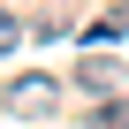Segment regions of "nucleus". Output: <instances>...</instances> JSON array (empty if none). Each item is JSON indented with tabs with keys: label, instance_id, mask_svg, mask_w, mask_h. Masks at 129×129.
Returning a JSON list of instances; mask_svg holds the SVG:
<instances>
[{
	"label": "nucleus",
	"instance_id": "f257e3e1",
	"mask_svg": "<svg viewBox=\"0 0 129 129\" xmlns=\"http://www.w3.org/2000/svg\"><path fill=\"white\" fill-rule=\"evenodd\" d=\"M61 106V76H15L8 84V114L15 121H38V114H53Z\"/></svg>",
	"mask_w": 129,
	"mask_h": 129
},
{
	"label": "nucleus",
	"instance_id": "f03ea898",
	"mask_svg": "<svg viewBox=\"0 0 129 129\" xmlns=\"http://www.w3.org/2000/svg\"><path fill=\"white\" fill-rule=\"evenodd\" d=\"M76 84H84V91H99V99H114V84H121V61H99V53H91L84 69H76Z\"/></svg>",
	"mask_w": 129,
	"mask_h": 129
},
{
	"label": "nucleus",
	"instance_id": "7ed1b4c3",
	"mask_svg": "<svg viewBox=\"0 0 129 129\" xmlns=\"http://www.w3.org/2000/svg\"><path fill=\"white\" fill-rule=\"evenodd\" d=\"M106 38H129V0H121V8H114L99 30H91V46H106Z\"/></svg>",
	"mask_w": 129,
	"mask_h": 129
},
{
	"label": "nucleus",
	"instance_id": "20e7f679",
	"mask_svg": "<svg viewBox=\"0 0 129 129\" xmlns=\"http://www.w3.org/2000/svg\"><path fill=\"white\" fill-rule=\"evenodd\" d=\"M91 129H129V99H99V121Z\"/></svg>",
	"mask_w": 129,
	"mask_h": 129
},
{
	"label": "nucleus",
	"instance_id": "39448f33",
	"mask_svg": "<svg viewBox=\"0 0 129 129\" xmlns=\"http://www.w3.org/2000/svg\"><path fill=\"white\" fill-rule=\"evenodd\" d=\"M30 38H46V46H53V38H69V15H38V23H30Z\"/></svg>",
	"mask_w": 129,
	"mask_h": 129
},
{
	"label": "nucleus",
	"instance_id": "423d86ee",
	"mask_svg": "<svg viewBox=\"0 0 129 129\" xmlns=\"http://www.w3.org/2000/svg\"><path fill=\"white\" fill-rule=\"evenodd\" d=\"M15 46H23V23H15L8 8H0V53H15Z\"/></svg>",
	"mask_w": 129,
	"mask_h": 129
}]
</instances>
